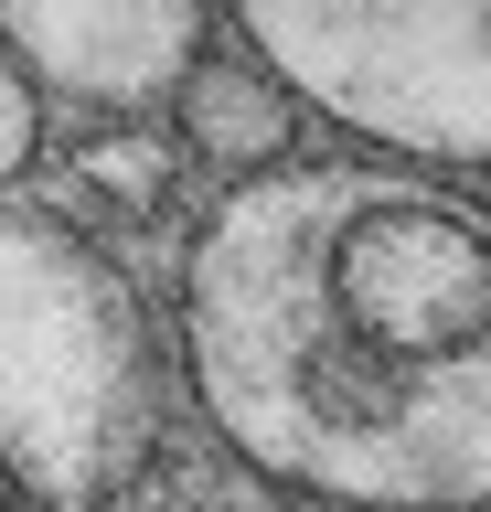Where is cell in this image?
Wrapping results in <instances>:
<instances>
[{
    "label": "cell",
    "mask_w": 491,
    "mask_h": 512,
    "mask_svg": "<svg viewBox=\"0 0 491 512\" xmlns=\"http://www.w3.org/2000/svg\"><path fill=\"white\" fill-rule=\"evenodd\" d=\"M182 374L331 512L491 502V214L385 160L235 182L182 256Z\"/></svg>",
    "instance_id": "1"
},
{
    "label": "cell",
    "mask_w": 491,
    "mask_h": 512,
    "mask_svg": "<svg viewBox=\"0 0 491 512\" xmlns=\"http://www.w3.org/2000/svg\"><path fill=\"white\" fill-rule=\"evenodd\" d=\"M0 459L43 512H97L150 459V331L75 224L0 203Z\"/></svg>",
    "instance_id": "2"
},
{
    "label": "cell",
    "mask_w": 491,
    "mask_h": 512,
    "mask_svg": "<svg viewBox=\"0 0 491 512\" xmlns=\"http://www.w3.org/2000/svg\"><path fill=\"white\" fill-rule=\"evenodd\" d=\"M246 54L310 107L395 160L491 171V11L459 0H257Z\"/></svg>",
    "instance_id": "3"
},
{
    "label": "cell",
    "mask_w": 491,
    "mask_h": 512,
    "mask_svg": "<svg viewBox=\"0 0 491 512\" xmlns=\"http://www.w3.org/2000/svg\"><path fill=\"white\" fill-rule=\"evenodd\" d=\"M0 43L54 96L150 107V96H182V75L225 43V11H193V0H0Z\"/></svg>",
    "instance_id": "4"
},
{
    "label": "cell",
    "mask_w": 491,
    "mask_h": 512,
    "mask_svg": "<svg viewBox=\"0 0 491 512\" xmlns=\"http://www.w3.org/2000/svg\"><path fill=\"white\" fill-rule=\"evenodd\" d=\"M182 150L193 160H225V171H246V182H267V171H289V139H299V96L267 75L257 54H246V32H235L225 11V43L182 75Z\"/></svg>",
    "instance_id": "5"
},
{
    "label": "cell",
    "mask_w": 491,
    "mask_h": 512,
    "mask_svg": "<svg viewBox=\"0 0 491 512\" xmlns=\"http://www.w3.org/2000/svg\"><path fill=\"white\" fill-rule=\"evenodd\" d=\"M75 182L97 192V203H118V214H161L171 182H182V150H171L161 128L118 118V128H97V139L75 150Z\"/></svg>",
    "instance_id": "6"
},
{
    "label": "cell",
    "mask_w": 491,
    "mask_h": 512,
    "mask_svg": "<svg viewBox=\"0 0 491 512\" xmlns=\"http://www.w3.org/2000/svg\"><path fill=\"white\" fill-rule=\"evenodd\" d=\"M33 150H43V86L22 75V54L0 43V192L33 171Z\"/></svg>",
    "instance_id": "7"
},
{
    "label": "cell",
    "mask_w": 491,
    "mask_h": 512,
    "mask_svg": "<svg viewBox=\"0 0 491 512\" xmlns=\"http://www.w3.org/2000/svg\"><path fill=\"white\" fill-rule=\"evenodd\" d=\"M0 512H43L33 491H22V480H11V459H0Z\"/></svg>",
    "instance_id": "8"
},
{
    "label": "cell",
    "mask_w": 491,
    "mask_h": 512,
    "mask_svg": "<svg viewBox=\"0 0 491 512\" xmlns=\"http://www.w3.org/2000/svg\"><path fill=\"white\" fill-rule=\"evenodd\" d=\"M129 512H161V502H129Z\"/></svg>",
    "instance_id": "9"
}]
</instances>
